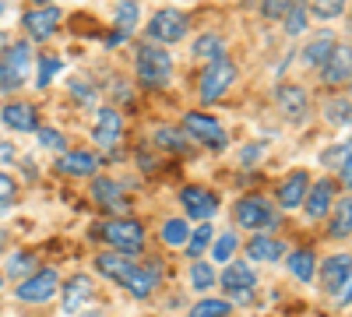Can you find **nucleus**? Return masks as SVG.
Returning a JSON list of instances; mask_svg holds the SVG:
<instances>
[{"mask_svg": "<svg viewBox=\"0 0 352 317\" xmlns=\"http://www.w3.org/2000/svg\"><path fill=\"white\" fill-rule=\"evenodd\" d=\"M32 64H36V53L28 46V39L8 43V50L0 53V92H18L32 74Z\"/></svg>", "mask_w": 352, "mask_h": 317, "instance_id": "f257e3e1", "label": "nucleus"}, {"mask_svg": "<svg viewBox=\"0 0 352 317\" xmlns=\"http://www.w3.org/2000/svg\"><path fill=\"white\" fill-rule=\"evenodd\" d=\"M173 78V56L169 50H162L159 43H144L138 46V81L148 89H162Z\"/></svg>", "mask_w": 352, "mask_h": 317, "instance_id": "f03ea898", "label": "nucleus"}, {"mask_svg": "<svg viewBox=\"0 0 352 317\" xmlns=\"http://www.w3.org/2000/svg\"><path fill=\"white\" fill-rule=\"evenodd\" d=\"M236 81V64L229 61V56H219V61H208V67L201 71L197 78V96L204 106H212L219 102L226 92H229V85Z\"/></svg>", "mask_w": 352, "mask_h": 317, "instance_id": "7ed1b4c3", "label": "nucleus"}, {"mask_svg": "<svg viewBox=\"0 0 352 317\" xmlns=\"http://www.w3.org/2000/svg\"><path fill=\"white\" fill-rule=\"evenodd\" d=\"M187 28H190V18L180 8H162V11L152 14L144 36H148L152 43H159V46H173V43L187 39Z\"/></svg>", "mask_w": 352, "mask_h": 317, "instance_id": "20e7f679", "label": "nucleus"}, {"mask_svg": "<svg viewBox=\"0 0 352 317\" xmlns=\"http://www.w3.org/2000/svg\"><path fill=\"white\" fill-rule=\"evenodd\" d=\"M232 215H236V226L250 229V233H261V229H272L278 222V208H272L268 197L261 194H250V197H240L236 208H232Z\"/></svg>", "mask_w": 352, "mask_h": 317, "instance_id": "39448f33", "label": "nucleus"}, {"mask_svg": "<svg viewBox=\"0 0 352 317\" xmlns=\"http://www.w3.org/2000/svg\"><path fill=\"white\" fill-rule=\"evenodd\" d=\"M102 240L109 243V250H120V254H141L144 247V226L138 219H109L102 226Z\"/></svg>", "mask_w": 352, "mask_h": 317, "instance_id": "423d86ee", "label": "nucleus"}, {"mask_svg": "<svg viewBox=\"0 0 352 317\" xmlns=\"http://www.w3.org/2000/svg\"><path fill=\"white\" fill-rule=\"evenodd\" d=\"M184 134H187L190 141H197V145L212 149V152H222V149L229 145L226 127H222L215 117H208V113H197V109L184 117Z\"/></svg>", "mask_w": 352, "mask_h": 317, "instance_id": "0eeeda50", "label": "nucleus"}, {"mask_svg": "<svg viewBox=\"0 0 352 317\" xmlns=\"http://www.w3.org/2000/svg\"><path fill=\"white\" fill-rule=\"evenodd\" d=\"M56 293H60V275L56 268H39L28 278L18 282V300L21 303H50Z\"/></svg>", "mask_w": 352, "mask_h": 317, "instance_id": "6e6552de", "label": "nucleus"}, {"mask_svg": "<svg viewBox=\"0 0 352 317\" xmlns=\"http://www.w3.org/2000/svg\"><path fill=\"white\" fill-rule=\"evenodd\" d=\"M60 21H64V11L56 4H39V8L21 14V28L28 32V39H36V43L53 39V32H56V25H60Z\"/></svg>", "mask_w": 352, "mask_h": 317, "instance_id": "1a4fd4ad", "label": "nucleus"}, {"mask_svg": "<svg viewBox=\"0 0 352 317\" xmlns=\"http://www.w3.org/2000/svg\"><path fill=\"white\" fill-rule=\"evenodd\" d=\"M219 285H222V293L226 296H240V300H247L254 289H257V272H254V265H247V261H226V272L219 275Z\"/></svg>", "mask_w": 352, "mask_h": 317, "instance_id": "9d476101", "label": "nucleus"}, {"mask_svg": "<svg viewBox=\"0 0 352 317\" xmlns=\"http://www.w3.org/2000/svg\"><path fill=\"white\" fill-rule=\"evenodd\" d=\"M180 205H184L187 219L208 222V219H215V212H219V194L208 190V187H184V190H180Z\"/></svg>", "mask_w": 352, "mask_h": 317, "instance_id": "9b49d317", "label": "nucleus"}, {"mask_svg": "<svg viewBox=\"0 0 352 317\" xmlns=\"http://www.w3.org/2000/svg\"><path fill=\"white\" fill-rule=\"evenodd\" d=\"M320 81H324L328 89H338V85L352 81V46L349 43H338L331 50V56L324 61V67H320Z\"/></svg>", "mask_w": 352, "mask_h": 317, "instance_id": "f8f14e48", "label": "nucleus"}, {"mask_svg": "<svg viewBox=\"0 0 352 317\" xmlns=\"http://www.w3.org/2000/svg\"><path fill=\"white\" fill-rule=\"evenodd\" d=\"M60 289H64V296H60L64 314H71V317H78L88 303L96 300V282L88 278V275H74V278H67Z\"/></svg>", "mask_w": 352, "mask_h": 317, "instance_id": "ddd939ff", "label": "nucleus"}, {"mask_svg": "<svg viewBox=\"0 0 352 317\" xmlns=\"http://www.w3.org/2000/svg\"><path fill=\"white\" fill-rule=\"evenodd\" d=\"M349 278H352V254H335L320 265V285H324V293L338 296Z\"/></svg>", "mask_w": 352, "mask_h": 317, "instance_id": "4468645a", "label": "nucleus"}, {"mask_svg": "<svg viewBox=\"0 0 352 317\" xmlns=\"http://www.w3.org/2000/svg\"><path fill=\"white\" fill-rule=\"evenodd\" d=\"M243 250L250 257V265H275V261L285 257V243L278 237H264V233H254Z\"/></svg>", "mask_w": 352, "mask_h": 317, "instance_id": "2eb2a0df", "label": "nucleus"}, {"mask_svg": "<svg viewBox=\"0 0 352 317\" xmlns=\"http://www.w3.org/2000/svg\"><path fill=\"white\" fill-rule=\"evenodd\" d=\"M159 275H162L159 261H148V265H134L131 278L124 282V289H127L134 300H148V296L155 293V285H159Z\"/></svg>", "mask_w": 352, "mask_h": 317, "instance_id": "dca6fc26", "label": "nucleus"}, {"mask_svg": "<svg viewBox=\"0 0 352 317\" xmlns=\"http://www.w3.org/2000/svg\"><path fill=\"white\" fill-rule=\"evenodd\" d=\"M53 169L60 173V177H92V173L99 169V159H96L92 152H74V149H67V152L56 155Z\"/></svg>", "mask_w": 352, "mask_h": 317, "instance_id": "f3484780", "label": "nucleus"}, {"mask_svg": "<svg viewBox=\"0 0 352 317\" xmlns=\"http://www.w3.org/2000/svg\"><path fill=\"white\" fill-rule=\"evenodd\" d=\"M335 205V180H317L310 184L307 197H303V212L307 219H324Z\"/></svg>", "mask_w": 352, "mask_h": 317, "instance_id": "a211bd4d", "label": "nucleus"}, {"mask_svg": "<svg viewBox=\"0 0 352 317\" xmlns=\"http://www.w3.org/2000/svg\"><path fill=\"white\" fill-rule=\"evenodd\" d=\"M92 197H96V205L106 208V212H120V208H127V190H124L120 180L96 177V180H92Z\"/></svg>", "mask_w": 352, "mask_h": 317, "instance_id": "6ab92c4d", "label": "nucleus"}, {"mask_svg": "<svg viewBox=\"0 0 352 317\" xmlns=\"http://www.w3.org/2000/svg\"><path fill=\"white\" fill-rule=\"evenodd\" d=\"M307 190H310V177H307V173H303V169L289 173V177L278 184V205H282V212L303 208V197H307Z\"/></svg>", "mask_w": 352, "mask_h": 317, "instance_id": "aec40b11", "label": "nucleus"}, {"mask_svg": "<svg viewBox=\"0 0 352 317\" xmlns=\"http://www.w3.org/2000/svg\"><path fill=\"white\" fill-rule=\"evenodd\" d=\"M134 265H138L134 257H131V254H120V250H106V254L96 257V272L106 275V278H113V282H120V285L131 278Z\"/></svg>", "mask_w": 352, "mask_h": 317, "instance_id": "412c9836", "label": "nucleus"}, {"mask_svg": "<svg viewBox=\"0 0 352 317\" xmlns=\"http://www.w3.org/2000/svg\"><path fill=\"white\" fill-rule=\"evenodd\" d=\"M275 99H278V109H282V117H285V120L300 124V120L307 117V106H310V99H307V92L300 89V85H278Z\"/></svg>", "mask_w": 352, "mask_h": 317, "instance_id": "4be33fe9", "label": "nucleus"}, {"mask_svg": "<svg viewBox=\"0 0 352 317\" xmlns=\"http://www.w3.org/2000/svg\"><path fill=\"white\" fill-rule=\"evenodd\" d=\"M0 124H8L11 131H39V109L32 102H8L0 109Z\"/></svg>", "mask_w": 352, "mask_h": 317, "instance_id": "5701e85b", "label": "nucleus"}, {"mask_svg": "<svg viewBox=\"0 0 352 317\" xmlns=\"http://www.w3.org/2000/svg\"><path fill=\"white\" fill-rule=\"evenodd\" d=\"M96 141L102 149H113L116 141H120V134H124V117L116 113L113 106H106V109H99V117H96Z\"/></svg>", "mask_w": 352, "mask_h": 317, "instance_id": "b1692460", "label": "nucleus"}, {"mask_svg": "<svg viewBox=\"0 0 352 317\" xmlns=\"http://www.w3.org/2000/svg\"><path fill=\"white\" fill-rule=\"evenodd\" d=\"M338 43H335V36L331 32H320V36H314L310 43H307V50H303V64L307 67H324V61L331 56V50H335Z\"/></svg>", "mask_w": 352, "mask_h": 317, "instance_id": "393cba45", "label": "nucleus"}, {"mask_svg": "<svg viewBox=\"0 0 352 317\" xmlns=\"http://www.w3.org/2000/svg\"><path fill=\"white\" fill-rule=\"evenodd\" d=\"M328 237H335V240L352 237V197H342L338 205H331V226H328Z\"/></svg>", "mask_w": 352, "mask_h": 317, "instance_id": "a878e982", "label": "nucleus"}, {"mask_svg": "<svg viewBox=\"0 0 352 317\" xmlns=\"http://www.w3.org/2000/svg\"><path fill=\"white\" fill-rule=\"evenodd\" d=\"M285 261H289V272H292V278H296V282H310L317 275L314 250H292V254H285Z\"/></svg>", "mask_w": 352, "mask_h": 317, "instance_id": "bb28decb", "label": "nucleus"}, {"mask_svg": "<svg viewBox=\"0 0 352 317\" xmlns=\"http://www.w3.org/2000/svg\"><path fill=\"white\" fill-rule=\"evenodd\" d=\"M190 53H194V61H219V56H226V39L215 32H204L194 39Z\"/></svg>", "mask_w": 352, "mask_h": 317, "instance_id": "cd10ccee", "label": "nucleus"}, {"mask_svg": "<svg viewBox=\"0 0 352 317\" xmlns=\"http://www.w3.org/2000/svg\"><path fill=\"white\" fill-rule=\"evenodd\" d=\"M324 120H328V124H338V127H352V99H349V96H335V99H328V106H324Z\"/></svg>", "mask_w": 352, "mask_h": 317, "instance_id": "c85d7f7f", "label": "nucleus"}, {"mask_svg": "<svg viewBox=\"0 0 352 317\" xmlns=\"http://www.w3.org/2000/svg\"><path fill=\"white\" fill-rule=\"evenodd\" d=\"M159 237H162L166 247H184L187 237H190V226H187V219H166L162 229H159Z\"/></svg>", "mask_w": 352, "mask_h": 317, "instance_id": "c756f323", "label": "nucleus"}, {"mask_svg": "<svg viewBox=\"0 0 352 317\" xmlns=\"http://www.w3.org/2000/svg\"><path fill=\"white\" fill-rule=\"evenodd\" d=\"M212 240H215V229L208 226V222H201L197 229H194V233L187 237V243H184V250L194 257V261H197V257L204 254V250H208L212 247Z\"/></svg>", "mask_w": 352, "mask_h": 317, "instance_id": "7c9ffc66", "label": "nucleus"}, {"mask_svg": "<svg viewBox=\"0 0 352 317\" xmlns=\"http://www.w3.org/2000/svg\"><path fill=\"white\" fill-rule=\"evenodd\" d=\"M155 145L187 155V152H190V138H187L184 131H176V127H159V131H155Z\"/></svg>", "mask_w": 352, "mask_h": 317, "instance_id": "2f4dec72", "label": "nucleus"}, {"mask_svg": "<svg viewBox=\"0 0 352 317\" xmlns=\"http://www.w3.org/2000/svg\"><path fill=\"white\" fill-rule=\"evenodd\" d=\"M232 314V303L229 300H197L194 307H190V314L187 317H229Z\"/></svg>", "mask_w": 352, "mask_h": 317, "instance_id": "473e14b6", "label": "nucleus"}, {"mask_svg": "<svg viewBox=\"0 0 352 317\" xmlns=\"http://www.w3.org/2000/svg\"><path fill=\"white\" fill-rule=\"evenodd\" d=\"M219 282V275H215V268L212 265H204L201 261V257H197V261L190 265V285H194V289L197 293H208L212 289V285Z\"/></svg>", "mask_w": 352, "mask_h": 317, "instance_id": "72a5a7b5", "label": "nucleus"}, {"mask_svg": "<svg viewBox=\"0 0 352 317\" xmlns=\"http://www.w3.org/2000/svg\"><path fill=\"white\" fill-rule=\"evenodd\" d=\"M18 205V180L8 169H0V215H8Z\"/></svg>", "mask_w": 352, "mask_h": 317, "instance_id": "f704fd0d", "label": "nucleus"}, {"mask_svg": "<svg viewBox=\"0 0 352 317\" xmlns=\"http://www.w3.org/2000/svg\"><path fill=\"white\" fill-rule=\"evenodd\" d=\"M138 18H141V8L134 4V0H124V4L113 11V21H116V28H120V32H127V36L134 32Z\"/></svg>", "mask_w": 352, "mask_h": 317, "instance_id": "c9c22d12", "label": "nucleus"}, {"mask_svg": "<svg viewBox=\"0 0 352 317\" xmlns=\"http://www.w3.org/2000/svg\"><path fill=\"white\" fill-rule=\"evenodd\" d=\"M307 14H310V8L300 4V0H292V8L285 11V32L289 36H300L303 28H307Z\"/></svg>", "mask_w": 352, "mask_h": 317, "instance_id": "e433bc0d", "label": "nucleus"}, {"mask_svg": "<svg viewBox=\"0 0 352 317\" xmlns=\"http://www.w3.org/2000/svg\"><path fill=\"white\" fill-rule=\"evenodd\" d=\"M345 4H349V0H310V11H314L317 18L331 21V18L345 14Z\"/></svg>", "mask_w": 352, "mask_h": 317, "instance_id": "4c0bfd02", "label": "nucleus"}, {"mask_svg": "<svg viewBox=\"0 0 352 317\" xmlns=\"http://www.w3.org/2000/svg\"><path fill=\"white\" fill-rule=\"evenodd\" d=\"M39 145L46 149V152H67V138L60 134V131H53V127H43L39 124Z\"/></svg>", "mask_w": 352, "mask_h": 317, "instance_id": "58836bf2", "label": "nucleus"}, {"mask_svg": "<svg viewBox=\"0 0 352 317\" xmlns=\"http://www.w3.org/2000/svg\"><path fill=\"white\" fill-rule=\"evenodd\" d=\"M56 71H60V56H56V53H43V56H39V78H36L39 89H46Z\"/></svg>", "mask_w": 352, "mask_h": 317, "instance_id": "ea45409f", "label": "nucleus"}, {"mask_svg": "<svg viewBox=\"0 0 352 317\" xmlns=\"http://www.w3.org/2000/svg\"><path fill=\"white\" fill-rule=\"evenodd\" d=\"M212 250H215V261H222V265H226V261H232V254L240 250L236 233H222V237L215 240V247H212Z\"/></svg>", "mask_w": 352, "mask_h": 317, "instance_id": "a19ab883", "label": "nucleus"}, {"mask_svg": "<svg viewBox=\"0 0 352 317\" xmlns=\"http://www.w3.org/2000/svg\"><path fill=\"white\" fill-rule=\"evenodd\" d=\"M32 268H36V257L28 254V250H18L14 257H11V265H8V275H14V278H21L25 272L32 275Z\"/></svg>", "mask_w": 352, "mask_h": 317, "instance_id": "79ce46f5", "label": "nucleus"}, {"mask_svg": "<svg viewBox=\"0 0 352 317\" xmlns=\"http://www.w3.org/2000/svg\"><path fill=\"white\" fill-rule=\"evenodd\" d=\"M289 8H292V0H261V14H264V18H272V21L285 18Z\"/></svg>", "mask_w": 352, "mask_h": 317, "instance_id": "37998d69", "label": "nucleus"}, {"mask_svg": "<svg viewBox=\"0 0 352 317\" xmlns=\"http://www.w3.org/2000/svg\"><path fill=\"white\" fill-rule=\"evenodd\" d=\"M338 180H342V187H345V190H352V155H345V162H342V173H338Z\"/></svg>", "mask_w": 352, "mask_h": 317, "instance_id": "c03bdc74", "label": "nucleus"}, {"mask_svg": "<svg viewBox=\"0 0 352 317\" xmlns=\"http://www.w3.org/2000/svg\"><path fill=\"white\" fill-rule=\"evenodd\" d=\"M18 155H14V145L11 141H0V166H11Z\"/></svg>", "mask_w": 352, "mask_h": 317, "instance_id": "a18cd8bd", "label": "nucleus"}, {"mask_svg": "<svg viewBox=\"0 0 352 317\" xmlns=\"http://www.w3.org/2000/svg\"><path fill=\"white\" fill-rule=\"evenodd\" d=\"M261 152H264V145H247V149H243V162H247V166H250V162H257V159H261Z\"/></svg>", "mask_w": 352, "mask_h": 317, "instance_id": "49530a36", "label": "nucleus"}, {"mask_svg": "<svg viewBox=\"0 0 352 317\" xmlns=\"http://www.w3.org/2000/svg\"><path fill=\"white\" fill-rule=\"evenodd\" d=\"M338 303H342V307H345V303H352V285H349V289H345V293L338 296Z\"/></svg>", "mask_w": 352, "mask_h": 317, "instance_id": "de8ad7c7", "label": "nucleus"}, {"mask_svg": "<svg viewBox=\"0 0 352 317\" xmlns=\"http://www.w3.org/2000/svg\"><path fill=\"white\" fill-rule=\"evenodd\" d=\"M8 247V233H4V229H0V250H4Z\"/></svg>", "mask_w": 352, "mask_h": 317, "instance_id": "09e8293b", "label": "nucleus"}, {"mask_svg": "<svg viewBox=\"0 0 352 317\" xmlns=\"http://www.w3.org/2000/svg\"><path fill=\"white\" fill-rule=\"evenodd\" d=\"M4 50H8V36H4V32H0V53H4Z\"/></svg>", "mask_w": 352, "mask_h": 317, "instance_id": "8fccbe9b", "label": "nucleus"}, {"mask_svg": "<svg viewBox=\"0 0 352 317\" xmlns=\"http://www.w3.org/2000/svg\"><path fill=\"white\" fill-rule=\"evenodd\" d=\"M0 293H4V275H0Z\"/></svg>", "mask_w": 352, "mask_h": 317, "instance_id": "3c124183", "label": "nucleus"}, {"mask_svg": "<svg viewBox=\"0 0 352 317\" xmlns=\"http://www.w3.org/2000/svg\"><path fill=\"white\" fill-rule=\"evenodd\" d=\"M0 18H4V0H0Z\"/></svg>", "mask_w": 352, "mask_h": 317, "instance_id": "603ef678", "label": "nucleus"}, {"mask_svg": "<svg viewBox=\"0 0 352 317\" xmlns=\"http://www.w3.org/2000/svg\"><path fill=\"white\" fill-rule=\"evenodd\" d=\"M36 4H53V0H36Z\"/></svg>", "mask_w": 352, "mask_h": 317, "instance_id": "864d4df0", "label": "nucleus"}, {"mask_svg": "<svg viewBox=\"0 0 352 317\" xmlns=\"http://www.w3.org/2000/svg\"><path fill=\"white\" fill-rule=\"evenodd\" d=\"M349 32H352V18H349Z\"/></svg>", "mask_w": 352, "mask_h": 317, "instance_id": "5fc2aeb1", "label": "nucleus"}, {"mask_svg": "<svg viewBox=\"0 0 352 317\" xmlns=\"http://www.w3.org/2000/svg\"><path fill=\"white\" fill-rule=\"evenodd\" d=\"M349 99H352V89H349Z\"/></svg>", "mask_w": 352, "mask_h": 317, "instance_id": "6e6d98bb", "label": "nucleus"}]
</instances>
